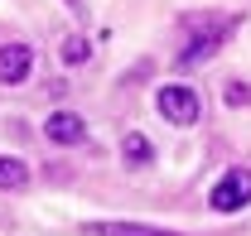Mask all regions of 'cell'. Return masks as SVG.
<instances>
[{"label": "cell", "instance_id": "1", "mask_svg": "<svg viewBox=\"0 0 251 236\" xmlns=\"http://www.w3.org/2000/svg\"><path fill=\"white\" fill-rule=\"evenodd\" d=\"M237 24H242L237 15H218V20H208V24H193V39H188L184 53H179V68H203V63H208L222 44L232 39Z\"/></svg>", "mask_w": 251, "mask_h": 236}, {"label": "cell", "instance_id": "2", "mask_svg": "<svg viewBox=\"0 0 251 236\" xmlns=\"http://www.w3.org/2000/svg\"><path fill=\"white\" fill-rule=\"evenodd\" d=\"M155 111L169 120V125H193V120L203 116V101H198L193 87H179V82H174V87L155 92Z\"/></svg>", "mask_w": 251, "mask_h": 236}, {"label": "cell", "instance_id": "3", "mask_svg": "<svg viewBox=\"0 0 251 236\" xmlns=\"http://www.w3.org/2000/svg\"><path fill=\"white\" fill-rule=\"evenodd\" d=\"M208 203L218 207V212H237V207H247L251 203V169H227V174L213 183Z\"/></svg>", "mask_w": 251, "mask_h": 236}, {"label": "cell", "instance_id": "4", "mask_svg": "<svg viewBox=\"0 0 251 236\" xmlns=\"http://www.w3.org/2000/svg\"><path fill=\"white\" fill-rule=\"evenodd\" d=\"M29 72H34V48L29 44H5L0 48V82L5 87H20Z\"/></svg>", "mask_w": 251, "mask_h": 236}, {"label": "cell", "instance_id": "5", "mask_svg": "<svg viewBox=\"0 0 251 236\" xmlns=\"http://www.w3.org/2000/svg\"><path fill=\"white\" fill-rule=\"evenodd\" d=\"M44 135H49L53 145H82V140H87V120L73 116V111H53V116L44 120Z\"/></svg>", "mask_w": 251, "mask_h": 236}, {"label": "cell", "instance_id": "6", "mask_svg": "<svg viewBox=\"0 0 251 236\" xmlns=\"http://www.w3.org/2000/svg\"><path fill=\"white\" fill-rule=\"evenodd\" d=\"M82 232L87 236H179V232H159V227H140V222H92Z\"/></svg>", "mask_w": 251, "mask_h": 236}, {"label": "cell", "instance_id": "7", "mask_svg": "<svg viewBox=\"0 0 251 236\" xmlns=\"http://www.w3.org/2000/svg\"><path fill=\"white\" fill-rule=\"evenodd\" d=\"M0 188H29V164L0 154Z\"/></svg>", "mask_w": 251, "mask_h": 236}, {"label": "cell", "instance_id": "8", "mask_svg": "<svg viewBox=\"0 0 251 236\" xmlns=\"http://www.w3.org/2000/svg\"><path fill=\"white\" fill-rule=\"evenodd\" d=\"M126 164H135V169H145V164H150V159H155V149H150V140H145V135H126Z\"/></svg>", "mask_w": 251, "mask_h": 236}, {"label": "cell", "instance_id": "9", "mask_svg": "<svg viewBox=\"0 0 251 236\" xmlns=\"http://www.w3.org/2000/svg\"><path fill=\"white\" fill-rule=\"evenodd\" d=\"M87 58H92V44H87L82 34L63 44V63H73V68H82V63H87Z\"/></svg>", "mask_w": 251, "mask_h": 236}, {"label": "cell", "instance_id": "10", "mask_svg": "<svg viewBox=\"0 0 251 236\" xmlns=\"http://www.w3.org/2000/svg\"><path fill=\"white\" fill-rule=\"evenodd\" d=\"M227 96H232V106H242V101H247L251 92H247V87H237V82H232V87H227Z\"/></svg>", "mask_w": 251, "mask_h": 236}, {"label": "cell", "instance_id": "11", "mask_svg": "<svg viewBox=\"0 0 251 236\" xmlns=\"http://www.w3.org/2000/svg\"><path fill=\"white\" fill-rule=\"evenodd\" d=\"M68 5H73V10H77V15H87V10H82V0H68Z\"/></svg>", "mask_w": 251, "mask_h": 236}]
</instances>
